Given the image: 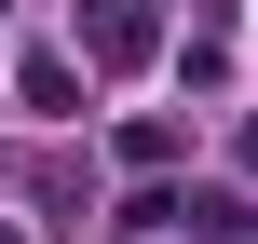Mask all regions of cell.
Masks as SVG:
<instances>
[{"label": "cell", "mask_w": 258, "mask_h": 244, "mask_svg": "<svg viewBox=\"0 0 258 244\" xmlns=\"http://www.w3.org/2000/svg\"><path fill=\"white\" fill-rule=\"evenodd\" d=\"M177 231L190 244H258V204L245 190H177Z\"/></svg>", "instance_id": "cell-2"}, {"label": "cell", "mask_w": 258, "mask_h": 244, "mask_svg": "<svg viewBox=\"0 0 258 244\" xmlns=\"http://www.w3.org/2000/svg\"><path fill=\"white\" fill-rule=\"evenodd\" d=\"M231 163H245V177H258V122H245V136H231Z\"/></svg>", "instance_id": "cell-4"}, {"label": "cell", "mask_w": 258, "mask_h": 244, "mask_svg": "<svg viewBox=\"0 0 258 244\" xmlns=\"http://www.w3.org/2000/svg\"><path fill=\"white\" fill-rule=\"evenodd\" d=\"M14 95H27V109H54V122H68V95H82V68H68V54H27V68H14Z\"/></svg>", "instance_id": "cell-3"}, {"label": "cell", "mask_w": 258, "mask_h": 244, "mask_svg": "<svg viewBox=\"0 0 258 244\" xmlns=\"http://www.w3.org/2000/svg\"><path fill=\"white\" fill-rule=\"evenodd\" d=\"M82 54H95V68H150V54H163V14H150V0H82Z\"/></svg>", "instance_id": "cell-1"}, {"label": "cell", "mask_w": 258, "mask_h": 244, "mask_svg": "<svg viewBox=\"0 0 258 244\" xmlns=\"http://www.w3.org/2000/svg\"><path fill=\"white\" fill-rule=\"evenodd\" d=\"M0 244H14V231H0Z\"/></svg>", "instance_id": "cell-5"}]
</instances>
